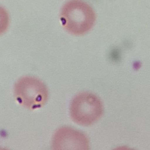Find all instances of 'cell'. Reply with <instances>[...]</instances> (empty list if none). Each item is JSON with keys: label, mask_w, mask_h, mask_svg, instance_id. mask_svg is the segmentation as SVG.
<instances>
[{"label": "cell", "mask_w": 150, "mask_h": 150, "mask_svg": "<svg viewBox=\"0 0 150 150\" xmlns=\"http://www.w3.org/2000/svg\"><path fill=\"white\" fill-rule=\"evenodd\" d=\"M89 142L81 132L70 127H62L54 134L52 146L54 149H87Z\"/></svg>", "instance_id": "obj_4"}, {"label": "cell", "mask_w": 150, "mask_h": 150, "mask_svg": "<svg viewBox=\"0 0 150 150\" xmlns=\"http://www.w3.org/2000/svg\"><path fill=\"white\" fill-rule=\"evenodd\" d=\"M14 94L18 102L30 110L43 106L49 96L46 85L32 76H25L18 80L14 86Z\"/></svg>", "instance_id": "obj_2"}, {"label": "cell", "mask_w": 150, "mask_h": 150, "mask_svg": "<svg viewBox=\"0 0 150 150\" xmlns=\"http://www.w3.org/2000/svg\"><path fill=\"white\" fill-rule=\"evenodd\" d=\"M103 112L100 99L96 95L84 92L76 95L70 105V114L76 123L89 126L97 122Z\"/></svg>", "instance_id": "obj_3"}, {"label": "cell", "mask_w": 150, "mask_h": 150, "mask_svg": "<svg viewBox=\"0 0 150 150\" xmlns=\"http://www.w3.org/2000/svg\"><path fill=\"white\" fill-rule=\"evenodd\" d=\"M9 24V16L7 11L0 6V36L7 30Z\"/></svg>", "instance_id": "obj_5"}, {"label": "cell", "mask_w": 150, "mask_h": 150, "mask_svg": "<svg viewBox=\"0 0 150 150\" xmlns=\"http://www.w3.org/2000/svg\"><path fill=\"white\" fill-rule=\"evenodd\" d=\"M93 8L82 0H70L62 7L60 20L64 29L74 35H82L90 31L96 21Z\"/></svg>", "instance_id": "obj_1"}]
</instances>
